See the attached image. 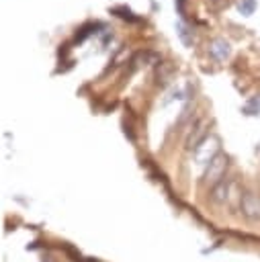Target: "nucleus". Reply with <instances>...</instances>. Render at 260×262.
Wrapping results in <instances>:
<instances>
[{"label": "nucleus", "instance_id": "39448f33", "mask_svg": "<svg viewBox=\"0 0 260 262\" xmlns=\"http://www.w3.org/2000/svg\"><path fill=\"white\" fill-rule=\"evenodd\" d=\"M227 199H229V182L221 180L217 186L211 188V201L217 203V205H223Z\"/></svg>", "mask_w": 260, "mask_h": 262}, {"label": "nucleus", "instance_id": "423d86ee", "mask_svg": "<svg viewBox=\"0 0 260 262\" xmlns=\"http://www.w3.org/2000/svg\"><path fill=\"white\" fill-rule=\"evenodd\" d=\"M209 53L215 57V59H225L229 55V43L225 39H215L211 45H209Z\"/></svg>", "mask_w": 260, "mask_h": 262}, {"label": "nucleus", "instance_id": "7ed1b4c3", "mask_svg": "<svg viewBox=\"0 0 260 262\" xmlns=\"http://www.w3.org/2000/svg\"><path fill=\"white\" fill-rule=\"evenodd\" d=\"M240 211L248 221H260V194L244 192L240 196Z\"/></svg>", "mask_w": 260, "mask_h": 262}, {"label": "nucleus", "instance_id": "0eeeda50", "mask_svg": "<svg viewBox=\"0 0 260 262\" xmlns=\"http://www.w3.org/2000/svg\"><path fill=\"white\" fill-rule=\"evenodd\" d=\"M172 74H174V66H172L170 61L160 63V68H158V72H156L158 80H162V82H168V80L172 78Z\"/></svg>", "mask_w": 260, "mask_h": 262}, {"label": "nucleus", "instance_id": "9b49d317", "mask_svg": "<svg viewBox=\"0 0 260 262\" xmlns=\"http://www.w3.org/2000/svg\"><path fill=\"white\" fill-rule=\"evenodd\" d=\"M225 2H227V0H207V4H209L211 8H221Z\"/></svg>", "mask_w": 260, "mask_h": 262}, {"label": "nucleus", "instance_id": "6e6552de", "mask_svg": "<svg viewBox=\"0 0 260 262\" xmlns=\"http://www.w3.org/2000/svg\"><path fill=\"white\" fill-rule=\"evenodd\" d=\"M244 113L246 115H260V94L252 96L246 104H244Z\"/></svg>", "mask_w": 260, "mask_h": 262}, {"label": "nucleus", "instance_id": "9d476101", "mask_svg": "<svg viewBox=\"0 0 260 262\" xmlns=\"http://www.w3.org/2000/svg\"><path fill=\"white\" fill-rule=\"evenodd\" d=\"M254 6H256V0H240L237 8L242 10V14H252L254 12Z\"/></svg>", "mask_w": 260, "mask_h": 262}, {"label": "nucleus", "instance_id": "f03ea898", "mask_svg": "<svg viewBox=\"0 0 260 262\" xmlns=\"http://www.w3.org/2000/svg\"><path fill=\"white\" fill-rule=\"evenodd\" d=\"M219 154V137L217 135H207L205 139H203V143L194 149V160H197V164H207L209 166V162L215 158Z\"/></svg>", "mask_w": 260, "mask_h": 262}, {"label": "nucleus", "instance_id": "20e7f679", "mask_svg": "<svg viewBox=\"0 0 260 262\" xmlns=\"http://www.w3.org/2000/svg\"><path fill=\"white\" fill-rule=\"evenodd\" d=\"M207 137V131H205V125L199 121V123H194V127H192V131L188 133V137H186V147L190 149V151H194L201 143H203V139Z\"/></svg>", "mask_w": 260, "mask_h": 262}, {"label": "nucleus", "instance_id": "f8f14e48", "mask_svg": "<svg viewBox=\"0 0 260 262\" xmlns=\"http://www.w3.org/2000/svg\"><path fill=\"white\" fill-rule=\"evenodd\" d=\"M43 262H53V260H51V258L47 256V258H43Z\"/></svg>", "mask_w": 260, "mask_h": 262}, {"label": "nucleus", "instance_id": "f257e3e1", "mask_svg": "<svg viewBox=\"0 0 260 262\" xmlns=\"http://www.w3.org/2000/svg\"><path fill=\"white\" fill-rule=\"evenodd\" d=\"M225 170H227V158L223 156V154H217L211 162H209V166H207V170H205V184H209L211 188L213 186H217L221 180H223V176H225Z\"/></svg>", "mask_w": 260, "mask_h": 262}, {"label": "nucleus", "instance_id": "1a4fd4ad", "mask_svg": "<svg viewBox=\"0 0 260 262\" xmlns=\"http://www.w3.org/2000/svg\"><path fill=\"white\" fill-rule=\"evenodd\" d=\"M176 31H178L180 39H182L186 45H190V43H192V39H194V37H192V33H188V31H190L188 27H184L182 23H178V25H176Z\"/></svg>", "mask_w": 260, "mask_h": 262}]
</instances>
